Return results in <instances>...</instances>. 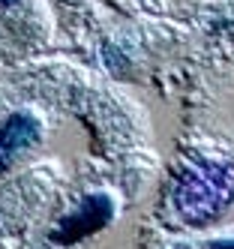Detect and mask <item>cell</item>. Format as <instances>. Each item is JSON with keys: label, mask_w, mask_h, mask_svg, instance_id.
<instances>
[{"label": "cell", "mask_w": 234, "mask_h": 249, "mask_svg": "<svg viewBox=\"0 0 234 249\" xmlns=\"http://www.w3.org/2000/svg\"><path fill=\"white\" fill-rule=\"evenodd\" d=\"M114 216V204L108 195H90L81 201L78 210H72L69 216L60 222V228L54 231L57 243H75L81 237H90L93 231H99L102 225H108Z\"/></svg>", "instance_id": "1"}, {"label": "cell", "mask_w": 234, "mask_h": 249, "mask_svg": "<svg viewBox=\"0 0 234 249\" xmlns=\"http://www.w3.org/2000/svg\"><path fill=\"white\" fill-rule=\"evenodd\" d=\"M36 138H39V123L30 114H12L3 126H0V168L9 165Z\"/></svg>", "instance_id": "2"}, {"label": "cell", "mask_w": 234, "mask_h": 249, "mask_svg": "<svg viewBox=\"0 0 234 249\" xmlns=\"http://www.w3.org/2000/svg\"><path fill=\"white\" fill-rule=\"evenodd\" d=\"M210 249H234V240H225V243H213Z\"/></svg>", "instance_id": "3"}, {"label": "cell", "mask_w": 234, "mask_h": 249, "mask_svg": "<svg viewBox=\"0 0 234 249\" xmlns=\"http://www.w3.org/2000/svg\"><path fill=\"white\" fill-rule=\"evenodd\" d=\"M12 3H18V0H0V6H12Z\"/></svg>", "instance_id": "4"}]
</instances>
